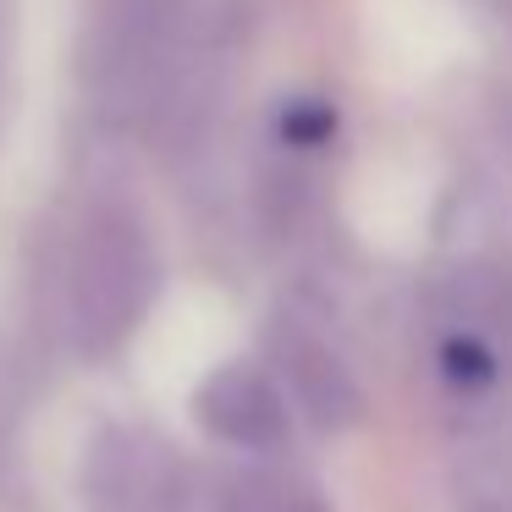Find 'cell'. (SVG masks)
I'll list each match as a JSON object with an SVG mask.
<instances>
[{"mask_svg": "<svg viewBox=\"0 0 512 512\" xmlns=\"http://www.w3.org/2000/svg\"><path fill=\"white\" fill-rule=\"evenodd\" d=\"M441 364L457 386H490V375H496V353H490L479 336H452V342L441 347Z\"/></svg>", "mask_w": 512, "mask_h": 512, "instance_id": "cell-5", "label": "cell"}, {"mask_svg": "<svg viewBox=\"0 0 512 512\" xmlns=\"http://www.w3.org/2000/svg\"><path fill=\"white\" fill-rule=\"evenodd\" d=\"M276 364L287 391L298 397V408L309 413L320 430H342L358 419V386L342 369V358L325 342H314L309 331H281L276 336Z\"/></svg>", "mask_w": 512, "mask_h": 512, "instance_id": "cell-3", "label": "cell"}, {"mask_svg": "<svg viewBox=\"0 0 512 512\" xmlns=\"http://www.w3.org/2000/svg\"><path fill=\"white\" fill-rule=\"evenodd\" d=\"M193 419L226 446L270 452L287 441V391L259 364H221L193 391Z\"/></svg>", "mask_w": 512, "mask_h": 512, "instance_id": "cell-2", "label": "cell"}, {"mask_svg": "<svg viewBox=\"0 0 512 512\" xmlns=\"http://www.w3.org/2000/svg\"><path fill=\"white\" fill-rule=\"evenodd\" d=\"M155 292V265L138 232L105 226L83 243L78 270H72V325L89 353H111L149 309Z\"/></svg>", "mask_w": 512, "mask_h": 512, "instance_id": "cell-1", "label": "cell"}, {"mask_svg": "<svg viewBox=\"0 0 512 512\" xmlns=\"http://www.w3.org/2000/svg\"><path fill=\"white\" fill-rule=\"evenodd\" d=\"M281 133H287V144L314 149V144H325V138L336 133V116L325 111V105H292V111L281 116Z\"/></svg>", "mask_w": 512, "mask_h": 512, "instance_id": "cell-6", "label": "cell"}, {"mask_svg": "<svg viewBox=\"0 0 512 512\" xmlns=\"http://www.w3.org/2000/svg\"><path fill=\"white\" fill-rule=\"evenodd\" d=\"M226 512H331L292 474H243L226 490Z\"/></svg>", "mask_w": 512, "mask_h": 512, "instance_id": "cell-4", "label": "cell"}]
</instances>
